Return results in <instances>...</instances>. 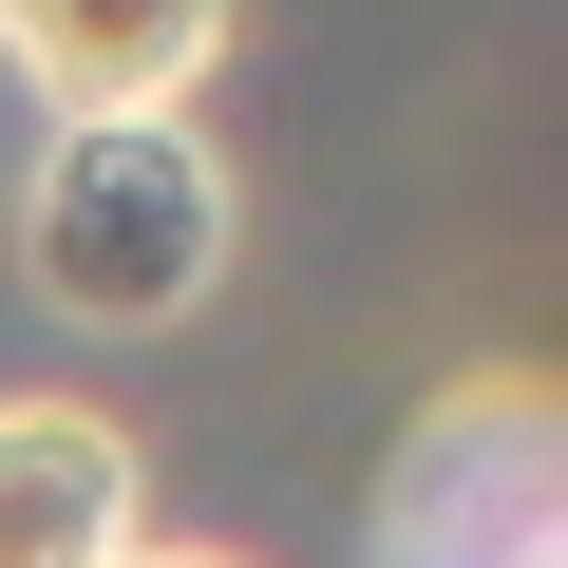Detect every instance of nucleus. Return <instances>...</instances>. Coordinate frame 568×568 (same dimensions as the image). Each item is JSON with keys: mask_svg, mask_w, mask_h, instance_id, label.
<instances>
[{"mask_svg": "<svg viewBox=\"0 0 568 568\" xmlns=\"http://www.w3.org/2000/svg\"><path fill=\"white\" fill-rule=\"evenodd\" d=\"M227 265V152L190 114H77L20 190V284L77 323V342H152L209 304Z\"/></svg>", "mask_w": 568, "mask_h": 568, "instance_id": "f257e3e1", "label": "nucleus"}, {"mask_svg": "<svg viewBox=\"0 0 568 568\" xmlns=\"http://www.w3.org/2000/svg\"><path fill=\"white\" fill-rule=\"evenodd\" d=\"M530 530H549V379H530V361L436 379L417 436H398V474H379V549H398V568H455V549L530 568Z\"/></svg>", "mask_w": 568, "mask_h": 568, "instance_id": "f03ea898", "label": "nucleus"}, {"mask_svg": "<svg viewBox=\"0 0 568 568\" xmlns=\"http://www.w3.org/2000/svg\"><path fill=\"white\" fill-rule=\"evenodd\" d=\"M152 474L95 398H0V568H133Z\"/></svg>", "mask_w": 568, "mask_h": 568, "instance_id": "7ed1b4c3", "label": "nucleus"}, {"mask_svg": "<svg viewBox=\"0 0 568 568\" xmlns=\"http://www.w3.org/2000/svg\"><path fill=\"white\" fill-rule=\"evenodd\" d=\"M227 20L246 0H0V58H20L58 95V133H77V114H190V77L227 58Z\"/></svg>", "mask_w": 568, "mask_h": 568, "instance_id": "20e7f679", "label": "nucleus"}, {"mask_svg": "<svg viewBox=\"0 0 568 568\" xmlns=\"http://www.w3.org/2000/svg\"><path fill=\"white\" fill-rule=\"evenodd\" d=\"M133 568H227V549H133Z\"/></svg>", "mask_w": 568, "mask_h": 568, "instance_id": "39448f33", "label": "nucleus"}]
</instances>
